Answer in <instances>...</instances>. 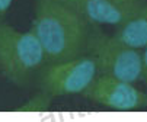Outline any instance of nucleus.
Listing matches in <instances>:
<instances>
[{"instance_id":"1","label":"nucleus","mask_w":147,"mask_h":122,"mask_svg":"<svg viewBox=\"0 0 147 122\" xmlns=\"http://www.w3.org/2000/svg\"><path fill=\"white\" fill-rule=\"evenodd\" d=\"M93 25L61 0H35L31 31L38 38L45 64L86 54Z\"/></svg>"},{"instance_id":"2","label":"nucleus","mask_w":147,"mask_h":122,"mask_svg":"<svg viewBox=\"0 0 147 122\" xmlns=\"http://www.w3.org/2000/svg\"><path fill=\"white\" fill-rule=\"evenodd\" d=\"M45 64L38 38L29 29L19 32L0 22V74L18 87H26Z\"/></svg>"},{"instance_id":"3","label":"nucleus","mask_w":147,"mask_h":122,"mask_svg":"<svg viewBox=\"0 0 147 122\" xmlns=\"http://www.w3.org/2000/svg\"><path fill=\"white\" fill-rule=\"evenodd\" d=\"M86 55L92 57L98 74L111 76L128 83H136L141 77V52L121 44L114 36L103 34L93 25L86 48Z\"/></svg>"},{"instance_id":"4","label":"nucleus","mask_w":147,"mask_h":122,"mask_svg":"<svg viewBox=\"0 0 147 122\" xmlns=\"http://www.w3.org/2000/svg\"><path fill=\"white\" fill-rule=\"evenodd\" d=\"M96 76L98 70L93 58L85 54L73 60L44 64L34 81L38 89L57 97L82 95Z\"/></svg>"},{"instance_id":"5","label":"nucleus","mask_w":147,"mask_h":122,"mask_svg":"<svg viewBox=\"0 0 147 122\" xmlns=\"http://www.w3.org/2000/svg\"><path fill=\"white\" fill-rule=\"evenodd\" d=\"M83 97L115 111H136L147 108V92L111 76L98 74L83 90Z\"/></svg>"},{"instance_id":"6","label":"nucleus","mask_w":147,"mask_h":122,"mask_svg":"<svg viewBox=\"0 0 147 122\" xmlns=\"http://www.w3.org/2000/svg\"><path fill=\"white\" fill-rule=\"evenodd\" d=\"M146 2L147 0H83L76 10L92 25L118 28Z\"/></svg>"},{"instance_id":"7","label":"nucleus","mask_w":147,"mask_h":122,"mask_svg":"<svg viewBox=\"0 0 147 122\" xmlns=\"http://www.w3.org/2000/svg\"><path fill=\"white\" fill-rule=\"evenodd\" d=\"M112 36L134 50L147 47V2L128 20L119 25Z\"/></svg>"},{"instance_id":"8","label":"nucleus","mask_w":147,"mask_h":122,"mask_svg":"<svg viewBox=\"0 0 147 122\" xmlns=\"http://www.w3.org/2000/svg\"><path fill=\"white\" fill-rule=\"evenodd\" d=\"M53 99L54 97L51 95L38 89V92L34 96H31L24 105H20L15 111H19V112H47L51 108Z\"/></svg>"},{"instance_id":"9","label":"nucleus","mask_w":147,"mask_h":122,"mask_svg":"<svg viewBox=\"0 0 147 122\" xmlns=\"http://www.w3.org/2000/svg\"><path fill=\"white\" fill-rule=\"evenodd\" d=\"M140 80L144 83L146 89H147V47L143 48L141 52V77Z\"/></svg>"},{"instance_id":"10","label":"nucleus","mask_w":147,"mask_h":122,"mask_svg":"<svg viewBox=\"0 0 147 122\" xmlns=\"http://www.w3.org/2000/svg\"><path fill=\"white\" fill-rule=\"evenodd\" d=\"M12 2H13V0H0V22L3 20V17H5L6 12L9 10Z\"/></svg>"},{"instance_id":"11","label":"nucleus","mask_w":147,"mask_h":122,"mask_svg":"<svg viewBox=\"0 0 147 122\" xmlns=\"http://www.w3.org/2000/svg\"><path fill=\"white\" fill-rule=\"evenodd\" d=\"M61 2L69 5V6H71V7H74V9H77V6L83 2V0H61Z\"/></svg>"}]
</instances>
